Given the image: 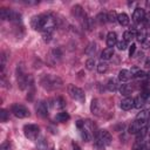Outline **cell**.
I'll use <instances>...</instances> for the list:
<instances>
[{"label":"cell","instance_id":"6da1fadb","mask_svg":"<svg viewBox=\"0 0 150 150\" xmlns=\"http://www.w3.org/2000/svg\"><path fill=\"white\" fill-rule=\"evenodd\" d=\"M111 135L108 130H100L95 136V145L97 149L102 150L104 146L109 145L111 143Z\"/></svg>","mask_w":150,"mask_h":150},{"label":"cell","instance_id":"7a4b0ae2","mask_svg":"<svg viewBox=\"0 0 150 150\" xmlns=\"http://www.w3.org/2000/svg\"><path fill=\"white\" fill-rule=\"evenodd\" d=\"M41 84H42L43 88L49 89V90H53V89L60 88L61 84H62V81L57 76H54V75H45L41 79Z\"/></svg>","mask_w":150,"mask_h":150},{"label":"cell","instance_id":"3957f363","mask_svg":"<svg viewBox=\"0 0 150 150\" xmlns=\"http://www.w3.org/2000/svg\"><path fill=\"white\" fill-rule=\"evenodd\" d=\"M68 94L70 95V97L75 101H79V102H84L86 100V96H84V93L81 88L74 86V84H69L68 86Z\"/></svg>","mask_w":150,"mask_h":150},{"label":"cell","instance_id":"277c9868","mask_svg":"<svg viewBox=\"0 0 150 150\" xmlns=\"http://www.w3.org/2000/svg\"><path fill=\"white\" fill-rule=\"evenodd\" d=\"M23 134L28 139L35 141L40 134V128L36 124H26L23 127Z\"/></svg>","mask_w":150,"mask_h":150},{"label":"cell","instance_id":"5b68a950","mask_svg":"<svg viewBox=\"0 0 150 150\" xmlns=\"http://www.w3.org/2000/svg\"><path fill=\"white\" fill-rule=\"evenodd\" d=\"M11 110H12L13 115L15 117H18V118H26V117L29 116V110L25 105L19 104V103L18 104H13Z\"/></svg>","mask_w":150,"mask_h":150},{"label":"cell","instance_id":"8992f818","mask_svg":"<svg viewBox=\"0 0 150 150\" xmlns=\"http://www.w3.org/2000/svg\"><path fill=\"white\" fill-rule=\"evenodd\" d=\"M55 27V20L53 16L49 14H43L42 15V32H53Z\"/></svg>","mask_w":150,"mask_h":150},{"label":"cell","instance_id":"52a82bcc","mask_svg":"<svg viewBox=\"0 0 150 150\" xmlns=\"http://www.w3.org/2000/svg\"><path fill=\"white\" fill-rule=\"evenodd\" d=\"M145 125H146V121H143V120H135V121L130 124V127H129V134L137 135Z\"/></svg>","mask_w":150,"mask_h":150},{"label":"cell","instance_id":"ba28073f","mask_svg":"<svg viewBox=\"0 0 150 150\" xmlns=\"http://www.w3.org/2000/svg\"><path fill=\"white\" fill-rule=\"evenodd\" d=\"M35 110H36V114L41 117H46L48 115V108H47V104L43 101H40V102L36 103Z\"/></svg>","mask_w":150,"mask_h":150},{"label":"cell","instance_id":"9c48e42d","mask_svg":"<svg viewBox=\"0 0 150 150\" xmlns=\"http://www.w3.org/2000/svg\"><path fill=\"white\" fill-rule=\"evenodd\" d=\"M135 107V100L132 97H125L121 101V108L122 110H130Z\"/></svg>","mask_w":150,"mask_h":150},{"label":"cell","instance_id":"30bf717a","mask_svg":"<svg viewBox=\"0 0 150 150\" xmlns=\"http://www.w3.org/2000/svg\"><path fill=\"white\" fill-rule=\"evenodd\" d=\"M144 15H145V12H144V9L143 8H136L135 11H134V14H132V19H134V21L136 22V23H139V22H142L143 20H144Z\"/></svg>","mask_w":150,"mask_h":150},{"label":"cell","instance_id":"8fae6325","mask_svg":"<svg viewBox=\"0 0 150 150\" xmlns=\"http://www.w3.org/2000/svg\"><path fill=\"white\" fill-rule=\"evenodd\" d=\"M117 43V34L115 32H109L107 34V46L109 48H112Z\"/></svg>","mask_w":150,"mask_h":150},{"label":"cell","instance_id":"7c38bea8","mask_svg":"<svg viewBox=\"0 0 150 150\" xmlns=\"http://www.w3.org/2000/svg\"><path fill=\"white\" fill-rule=\"evenodd\" d=\"M30 25L34 29H39L41 30L42 29V15H35L33 16L32 21H30Z\"/></svg>","mask_w":150,"mask_h":150},{"label":"cell","instance_id":"4fadbf2b","mask_svg":"<svg viewBox=\"0 0 150 150\" xmlns=\"http://www.w3.org/2000/svg\"><path fill=\"white\" fill-rule=\"evenodd\" d=\"M131 73H130V70H128V69H122V70H120V73H118V80L121 81V82H128L130 79H131Z\"/></svg>","mask_w":150,"mask_h":150},{"label":"cell","instance_id":"5bb4252c","mask_svg":"<svg viewBox=\"0 0 150 150\" xmlns=\"http://www.w3.org/2000/svg\"><path fill=\"white\" fill-rule=\"evenodd\" d=\"M132 90H134V87H132V84H130V83H124V84H122V86L120 87V93H121L123 96L130 95V94L132 93Z\"/></svg>","mask_w":150,"mask_h":150},{"label":"cell","instance_id":"9a60e30c","mask_svg":"<svg viewBox=\"0 0 150 150\" xmlns=\"http://www.w3.org/2000/svg\"><path fill=\"white\" fill-rule=\"evenodd\" d=\"M112 56H114V49L112 48H109V47H107L105 49H103L102 53H101V59L102 60H110Z\"/></svg>","mask_w":150,"mask_h":150},{"label":"cell","instance_id":"2e32d148","mask_svg":"<svg viewBox=\"0 0 150 150\" xmlns=\"http://www.w3.org/2000/svg\"><path fill=\"white\" fill-rule=\"evenodd\" d=\"M107 88H108V90H110V91H115V90H117L118 89V81L116 80V79H109V81H108V83H107Z\"/></svg>","mask_w":150,"mask_h":150},{"label":"cell","instance_id":"e0dca14e","mask_svg":"<svg viewBox=\"0 0 150 150\" xmlns=\"http://www.w3.org/2000/svg\"><path fill=\"white\" fill-rule=\"evenodd\" d=\"M117 21L121 26H128L129 25V16L125 13H121L117 15Z\"/></svg>","mask_w":150,"mask_h":150},{"label":"cell","instance_id":"ac0fdd59","mask_svg":"<svg viewBox=\"0 0 150 150\" xmlns=\"http://www.w3.org/2000/svg\"><path fill=\"white\" fill-rule=\"evenodd\" d=\"M96 50H97V45L95 42H90L88 45V47L86 48V54L89 55V56H94L95 53H96Z\"/></svg>","mask_w":150,"mask_h":150},{"label":"cell","instance_id":"d6986e66","mask_svg":"<svg viewBox=\"0 0 150 150\" xmlns=\"http://www.w3.org/2000/svg\"><path fill=\"white\" fill-rule=\"evenodd\" d=\"M136 34H137V33H136V30H134V29L125 30L124 34H123V38H124V40H125L127 42H129V41L136 39Z\"/></svg>","mask_w":150,"mask_h":150},{"label":"cell","instance_id":"ffe728a7","mask_svg":"<svg viewBox=\"0 0 150 150\" xmlns=\"http://www.w3.org/2000/svg\"><path fill=\"white\" fill-rule=\"evenodd\" d=\"M69 114L67 111H61V112H57L56 116H55V121L57 122H66L69 120Z\"/></svg>","mask_w":150,"mask_h":150},{"label":"cell","instance_id":"44dd1931","mask_svg":"<svg viewBox=\"0 0 150 150\" xmlns=\"http://www.w3.org/2000/svg\"><path fill=\"white\" fill-rule=\"evenodd\" d=\"M134 100H135V108H137V109L143 108V107H144V104H145V101H146V98H144L142 95L137 96V97H136V98H134Z\"/></svg>","mask_w":150,"mask_h":150},{"label":"cell","instance_id":"7402d4cb","mask_svg":"<svg viewBox=\"0 0 150 150\" xmlns=\"http://www.w3.org/2000/svg\"><path fill=\"white\" fill-rule=\"evenodd\" d=\"M90 110H91V112H93V114L98 115V112H100V103H98V100L94 98V100L91 101V104H90Z\"/></svg>","mask_w":150,"mask_h":150},{"label":"cell","instance_id":"603a6c76","mask_svg":"<svg viewBox=\"0 0 150 150\" xmlns=\"http://www.w3.org/2000/svg\"><path fill=\"white\" fill-rule=\"evenodd\" d=\"M11 13H12L11 9L1 8V9H0V18H1V20H9V18H11Z\"/></svg>","mask_w":150,"mask_h":150},{"label":"cell","instance_id":"cb8c5ba5","mask_svg":"<svg viewBox=\"0 0 150 150\" xmlns=\"http://www.w3.org/2000/svg\"><path fill=\"white\" fill-rule=\"evenodd\" d=\"M149 117H150V112H149V110H141V112L137 114L136 120H143V121H146Z\"/></svg>","mask_w":150,"mask_h":150},{"label":"cell","instance_id":"d4e9b609","mask_svg":"<svg viewBox=\"0 0 150 150\" xmlns=\"http://www.w3.org/2000/svg\"><path fill=\"white\" fill-rule=\"evenodd\" d=\"M96 21L98 23H104L108 21V14L107 13H98L96 16Z\"/></svg>","mask_w":150,"mask_h":150},{"label":"cell","instance_id":"484cf974","mask_svg":"<svg viewBox=\"0 0 150 150\" xmlns=\"http://www.w3.org/2000/svg\"><path fill=\"white\" fill-rule=\"evenodd\" d=\"M107 70H108V63L107 62H100L98 66H97V71L101 73V74H103Z\"/></svg>","mask_w":150,"mask_h":150},{"label":"cell","instance_id":"4316f807","mask_svg":"<svg viewBox=\"0 0 150 150\" xmlns=\"http://www.w3.org/2000/svg\"><path fill=\"white\" fill-rule=\"evenodd\" d=\"M73 14H74L76 18H81V16L83 15V12H82L81 6H74V7H73Z\"/></svg>","mask_w":150,"mask_h":150},{"label":"cell","instance_id":"83f0119b","mask_svg":"<svg viewBox=\"0 0 150 150\" xmlns=\"http://www.w3.org/2000/svg\"><path fill=\"white\" fill-rule=\"evenodd\" d=\"M116 46H117L118 50H125V49L128 48V42H127V41L123 39V40H121V41H117Z\"/></svg>","mask_w":150,"mask_h":150},{"label":"cell","instance_id":"f1b7e54d","mask_svg":"<svg viewBox=\"0 0 150 150\" xmlns=\"http://www.w3.org/2000/svg\"><path fill=\"white\" fill-rule=\"evenodd\" d=\"M50 57H52L54 61H57V60L61 57V52H60V49H53L52 53H50Z\"/></svg>","mask_w":150,"mask_h":150},{"label":"cell","instance_id":"f546056e","mask_svg":"<svg viewBox=\"0 0 150 150\" xmlns=\"http://www.w3.org/2000/svg\"><path fill=\"white\" fill-rule=\"evenodd\" d=\"M54 107L55 108H63L64 107V101L62 97H56L54 100Z\"/></svg>","mask_w":150,"mask_h":150},{"label":"cell","instance_id":"4dcf8cb0","mask_svg":"<svg viewBox=\"0 0 150 150\" xmlns=\"http://www.w3.org/2000/svg\"><path fill=\"white\" fill-rule=\"evenodd\" d=\"M136 40L138 41V42H141V43H143L146 39H145V32L144 30H141V32H138L137 34H136Z\"/></svg>","mask_w":150,"mask_h":150},{"label":"cell","instance_id":"1f68e13d","mask_svg":"<svg viewBox=\"0 0 150 150\" xmlns=\"http://www.w3.org/2000/svg\"><path fill=\"white\" fill-rule=\"evenodd\" d=\"M94 67H95V60H94L93 57L88 59V60L86 61V68H87L88 70H93Z\"/></svg>","mask_w":150,"mask_h":150},{"label":"cell","instance_id":"d6a6232c","mask_svg":"<svg viewBox=\"0 0 150 150\" xmlns=\"http://www.w3.org/2000/svg\"><path fill=\"white\" fill-rule=\"evenodd\" d=\"M8 117H9V114L7 112V110L1 109V110H0V121H1V122H6V121L8 120Z\"/></svg>","mask_w":150,"mask_h":150},{"label":"cell","instance_id":"836d02e7","mask_svg":"<svg viewBox=\"0 0 150 150\" xmlns=\"http://www.w3.org/2000/svg\"><path fill=\"white\" fill-rule=\"evenodd\" d=\"M108 21H110V22H115V21H117V14H116V12H109L108 13Z\"/></svg>","mask_w":150,"mask_h":150},{"label":"cell","instance_id":"e575fe53","mask_svg":"<svg viewBox=\"0 0 150 150\" xmlns=\"http://www.w3.org/2000/svg\"><path fill=\"white\" fill-rule=\"evenodd\" d=\"M42 38L45 42H50L52 40V32H42Z\"/></svg>","mask_w":150,"mask_h":150},{"label":"cell","instance_id":"d590c367","mask_svg":"<svg viewBox=\"0 0 150 150\" xmlns=\"http://www.w3.org/2000/svg\"><path fill=\"white\" fill-rule=\"evenodd\" d=\"M134 76H135L136 79H145V77H146V73L143 71V70H138Z\"/></svg>","mask_w":150,"mask_h":150},{"label":"cell","instance_id":"8d00e7d4","mask_svg":"<svg viewBox=\"0 0 150 150\" xmlns=\"http://www.w3.org/2000/svg\"><path fill=\"white\" fill-rule=\"evenodd\" d=\"M144 23L146 25V26H150V11L149 12H146L145 13V15H144Z\"/></svg>","mask_w":150,"mask_h":150},{"label":"cell","instance_id":"74e56055","mask_svg":"<svg viewBox=\"0 0 150 150\" xmlns=\"http://www.w3.org/2000/svg\"><path fill=\"white\" fill-rule=\"evenodd\" d=\"M135 50H136V45H135V43H132V45L130 46V48H129V55H130V56H132V55H134V53H135Z\"/></svg>","mask_w":150,"mask_h":150},{"label":"cell","instance_id":"f35d334b","mask_svg":"<svg viewBox=\"0 0 150 150\" xmlns=\"http://www.w3.org/2000/svg\"><path fill=\"white\" fill-rule=\"evenodd\" d=\"M0 150H11V145H9V143H8V142L4 143V144L0 146Z\"/></svg>","mask_w":150,"mask_h":150},{"label":"cell","instance_id":"ab89813d","mask_svg":"<svg viewBox=\"0 0 150 150\" xmlns=\"http://www.w3.org/2000/svg\"><path fill=\"white\" fill-rule=\"evenodd\" d=\"M141 150H150V142H145Z\"/></svg>","mask_w":150,"mask_h":150},{"label":"cell","instance_id":"60d3db41","mask_svg":"<svg viewBox=\"0 0 150 150\" xmlns=\"http://www.w3.org/2000/svg\"><path fill=\"white\" fill-rule=\"evenodd\" d=\"M142 45H143V48H144V49H146V48H149V47H150V41H149V40H145Z\"/></svg>","mask_w":150,"mask_h":150},{"label":"cell","instance_id":"b9f144b4","mask_svg":"<svg viewBox=\"0 0 150 150\" xmlns=\"http://www.w3.org/2000/svg\"><path fill=\"white\" fill-rule=\"evenodd\" d=\"M73 150H81V148L76 143H73Z\"/></svg>","mask_w":150,"mask_h":150},{"label":"cell","instance_id":"7bdbcfd3","mask_svg":"<svg viewBox=\"0 0 150 150\" xmlns=\"http://www.w3.org/2000/svg\"><path fill=\"white\" fill-rule=\"evenodd\" d=\"M149 64H150V60H148V61H146V62H145V66H146V67H150V66H149Z\"/></svg>","mask_w":150,"mask_h":150},{"label":"cell","instance_id":"ee69618b","mask_svg":"<svg viewBox=\"0 0 150 150\" xmlns=\"http://www.w3.org/2000/svg\"><path fill=\"white\" fill-rule=\"evenodd\" d=\"M146 77H150V71H149V73L146 74Z\"/></svg>","mask_w":150,"mask_h":150},{"label":"cell","instance_id":"f6af8a7d","mask_svg":"<svg viewBox=\"0 0 150 150\" xmlns=\"http://www.w3.org/2000/svg\"><path fill=\"white\" fill-rule=\"evenodd\" d=\"M50 150H54V149H53V148H52V149H50Z\"/></svg>","mask_w":150,"mask_h":150}]
</instances>
